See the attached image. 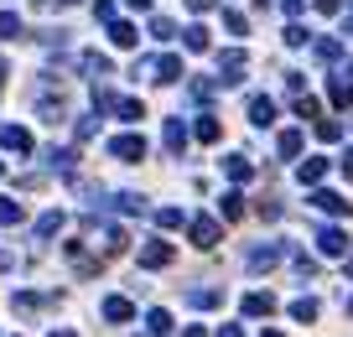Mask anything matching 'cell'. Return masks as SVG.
<instances>
[{
    "instance_id": "obj_1",
    "label": "cell",
    "mask_w": 353,
    "mask_h": 337,
    "mask_svg": "<svg viewBox=\"0 0 353 337\" xmlns=\"http://www.w3.org/2000/svg\"><path fill=\"white\" fill-rule=\"evenodd\" d=\"M109 156H115V161H141L146 140L141 135H115V140H109Z\"/></svg>"
},
{
    "instance_id": "obj_2",
    "label": "cell",
    "mask_w": 353,
    "mask_h": 337,
    "mask_svg": "<svg viewBox=\"0 0 353 337\" xmlns=\"http://www.w3.org/2000/svg\"><path fill=\"white\" fill-rule=\"evenodd\" d=\"M244 47H229V52H218V73H224V78L218 83H239V73H244Z\"/></svg>"
},
{
    "instance_id": "obj_3",
    "label": "cell",
    "mask_w": 353,
    "mask_h": 337,
    "mask_svg": "<svg viewBox=\"0 0 353 337\" xmlns=\"http://www.w3.org/2000/svg\"><path fill=\"white\" fill-rule=\"evenodd\" d=\"M281 255H286V244H260V249L244 255V265L249 270H271V265H281Z\"/></svg>"
},
{
    "instance_id": "obj_4",
    "label": "cell",
    "mask_w": 353,
    "mask_h": 337,
    "mask_svg": "<svg viewBox=\"0 0 353 337\" xmlns=\"http://www.w3.org/2000/svg\"><path fill=\"white\" fill-rule=\"evenodd\" d=\"M0 146H5V151H16V156H26V151H32V130H21V125H0Z\"/></svg>"
},
{
    "instance_id": "obj_5",
    "label": "cell",
    "mask_w": 353,
    "mask_h": 337,
    "mask_svg": "<svg viewBox=\"0 0 353 337\" xmlns=\"http://www.w3.org/2000/svg\"><path fill=\"white\" fill-rule=\"evenodd\" d=\"M141 265H146V270H161V265H172V244H166V239H151V244L141 249Z\"/></svg>"
},
{
    "instance_id": "obj_6",
    "label": "cell",
    "mask_w": 353,
    "mask_h": 337,
    "mask_svg": "<svg viewBox=\"0 0 353 337\" xmlns=\"http://www.w3.org/2000/svg\"><path fill=\"white\" fill-rule=\"evenodd\" d=\"M161 140H166V151H172V156H182V151H187V125H182V119H166Z\"/></svg>"
},
{
    "instance_id": "obj_7",
    "label": "cell",
    "mask_w": 353,
    "mask_h": 337,
    "mask_svg": "<svg viewBox=\"0 0 353 337\" xmlns=\"http://www.w3.org/2000/svg\"><path fill=\"white\" fill-rule=\"evenodd\" d=\"M192 244L213 249V244H218V223H213V218H192Z\"/></svg>"
},
{
    "instance_id": "obj_8",
    "label": "cell",
    "mask_w": 353,
    "mask_h": 337,
    "mask_svg": "<svg viewBox=\"0 0 353 337\" xmlns=\"http://www.w3.org/2000/svg\"><path fill=\"white\" fill-rule=\"evenodd\" d=\"M317 249H322L328 259H338V255H348V239H343L338 229H322V233H317Z\"/></svg>"
},
{
    "instance_id": "obj_9",
    "label": "cell",
    "mask_w": 353,
    "mask_h": 337,
    "mask_svg": "<svg viewBox=\"0 0 353 337\" xmlns=\"http://www.w3.org/2000/svg\"><path fill=\"white\" fill-rule=\"evenodd\" d=\"M275 312V296L271 291H249L244 296V316H271Z\"/></svg>"
},
{
    "instance_id": "obj_10",
    "label": "cell",
    "mask_w": 353,
    "mask_h": 337,
    "mask_svg": "<svg viewBox=\"0 0 353 337\" xmlns=\"http://www.w3.org/2000/svg\"><path fill=\"white\" fill-rule=\"evenodd\" d=\"M271 119H275V104L265 99V93H255V99H249V125H260V130H265Z\"/></svg>"
},
{
    "instance_id": "obj_11",
    "label": "cell",
    "mask_w": 353,
    "mask_h": 337,
    "mask_svg": "<svg viewBox=\"0 0 353 337\" xmlns=\"http://www.w3.org/2000/svg\"><path fill=\"white\" fill-rule=\"evenodd\" d=\"M176 78H182V58H176V52L156 58V83H176Z\"/></svg>"
},
{
    "instance_id": "obj_12",
    "label": "cell",
    "mask_w": 353,
    "mask_h": 337,
    "mask_svg": "<svg viewBox=\"0 0 353 337\" xmlns=\"http://www.w3.org/2000/svg\"><path fill=\"white\" fill-rule=\"evenodd\" d=\"M312 208H322V213H332V218H343V213H348V202H343L338 192H312Z\"/></svg>"
},
{
    "instance_id": "obj_13",
    "label": "cell",
    "mask_w": 353,
    "mask_h": 337,
    "mask_svg": "<svg viewBox=\"0 0 353 337\" xmlns=\"http://www.w3.org/2000/svg\"><path fill=\"white\" fill-rule=\"evenodd\" d=\"M192 135H198V140H203V146H213V140L224 135V125H218V119H213V115H203V119H198V125H192Z\"/></svg>"
},
{
    "instance_id": "obj_14",
    "label": "cell",
    "mask_w": 353,
    "mask_h": 337,
    "mask_svg": "<svg viewBox=\"0 0 353 337\" xmlns=\"http://www.w3.org/2000/svg\"><path fill=\"white\" fill-rule=\"evenodd\" d=\"M224 172H229V182H249V176H255V166H249V156H229Z\"/></svg>"
},
{
    "instance_id": "obj_15",
    "label": "cell",
    "mask_w": 353,
    "mask_h": 337,
    "mask_svg": "<svg viewBox=\"0 0 353 337\" xmlns=\"http://www.w3.org/2000/svg\"><path fill=\"white\" fill-rule=\"evenodd\" d=\"M332 104H338V109L353 104V78H348V73H338V78H332Z\"/></svg>"
},
{
    "instance_id": "obj_16",
    "label": "cell",
    "mask_w": 353,
    "mask_h": 337,
    "mask_svg": "<svg viewBox=\"0 0 353 337\" xmlns=\"http://www.w3.org/2000/svg\"><path fill=\"white\" fill-rule=\"evenodd\" d=\"M296 176H301L306 187H317L322 176H328V161H322V156H312V161H301V172H296Z\"/></svg>"
},
{
    "instance_id": "obj_17",
    "label": "cell",
    "mask_w": 353,
    "mask_h": 337,
    "mask_svg": "<svg viewBox=\"0 0 353 337\" xmlns=\"http://www.w3.org/2000/svg\"><path fill=\"white\" fill-rule=\"evenodd\" d=\"M109 42H115V47H135L141 36H135V26H130V21H109Z\"/></svg>"
},
{
    "instance_id": "obj_18",
    "label": "cell",
    "mask_w": 353,
    "mask_h": 337,
    "mask_svg": "<svg viewBox=\"0 0 353 337\" xmlns=\"http://www.w3.org/2000/svg\"><path fill=\"white\" fill-rule=\"evenodd\" d=\"M104 316H109V322H130V316H135V306H130L125 296H109V301H104Z\"/></svg>"
},
{
    "instance_id": "obj_19",
    "label": "cell",
    "mask_w": 353,
    "mask_h": 337,
    "mask_svg": "<svg viewBox=\"0 0 353 337\" xmlns=\"http://www.w3.org/2000/svg\"><path fill=\"white\" fill-rule=\"evenodd\" d=\"M26 26H21V16H11V11H0V42H16Z\"/></svg>"
},
{
    "instance_id": "obj_20",
    "label": "cell",
    "mask_w": 353,
    "mask_h": 337,
    "mask_svg": "<svg viewBox=\"0 0 353 337\" xmlns=\"http://www.w3.org/2000/svg\"><path fill=\"white\" fill-rule=\"evenodd\" d=\"M21 218H26V208H21V202L0 198V229H11V223H21Z\"/></svg>"
},
{
    "instance_id": "obj_21",
    "label": "cell",
    "mask_w": 353,
    "mask_h": 337,
    "mask_svg": "<svg viewBox=\"0 0 353 337\" xmlns=\"http://www.w3.org/2000/svg\"><path fill=\"white\" fill-rule=\"evenodd\" d=\"M182 42H187V52H208V26H187Z\"/></svg>"
},
{
    "instance_id": "obj_22",
    "label": "cell",
    "mask_w": 353,
    "mask_h": 337,
    "mask_svg": "<svg viewBox=\"0 0 353 337\" xmlns=\"http://www.w3.org/2000/svg\"><path fill=\"white\" fill-rule=\"evenodd\" d=\"M218 213H224L229 223H234V218H244V198H239V192H224V202H218Z\"/></svg>"
},
{
    "instance_id": "obj_23",
    "label": "cell",
    "mask_w": 353,
    "mask_h": 337,
    "mask_svg": "<svg viewBox=\"0 0 353 337\" xmlns=\"http://www.w3.org/2000/svg\"><path fill=\"white\" fill-rule=\"evenodd\" d=\"M187 301L198 306V312H208V306H218V301H224V291H203V286H198V291H187Z\"/></svg>"
},
{
    "instance_id": "obj_24",
    "label": "cell",
    "mask_w": 353,
    "mask_h": 337,
    "mask_svg": "<svg viewBox=\"0 0 353 337\" xmlns=\"http://www.w3.org/2000/svg\"><path fill=\"white\" fill-rule=\"evenodd\" d=\"M58 229H62V213H42V218H36V239H52Z\"/></svg>"
},
{
    "instance_id": "obj_25",
    "label": "cell",
    "mask_w": 353,
    "mask_h": 337,
    "mask_svg": "<svg viewBox=\"0 0 353 337\" xmlns=\"http://www.w3.org/2000/svg\"><path fill=\"white\" fill-rule=\"evenodd\" d=\"M115 115L135 125V119H146V104H141V99H119V109H115Z\"/></svg>"
},
{
    "instance_id": "obj_26",
    "label": "cell",
    "mask_w": 353,
    "mask_h": 337,
    "mask_svg": "<svg viewBox=\"0 0 353 337\" xmlns=\"http://www.w3.org/2000/svg\"><path fill=\"white\" fill-rule=\"evenodd\" d=\"M146 327H151V337H172V316H166V312H151Z\"/></svg>"
},
{
    "instance_id": "obj_27",
    "label": "cell",
    "mask_w": 353,
    "mask_h": 337,
    "mask_svg": "<svg viewBox=\"0 0 353 337\" xmlns=\"http://www.w3.org/2000/svg\"><path fill=\"white\" fill-rule=\"evenodd\" d=\"M291 316H296V322H312V316H317V301H312V296H301V301H291Z\"/></svg>"
},
{
    "instance_id": "obj_28",
    "label": "cell",
    "mask_w": 353,
    "mask_h": 337,
    "mask_svg": "<svg viewBox=\"0 0 353 337\" xmlns=\"http://www.w3.org/2000/svg\"><path fill=\"white\" fill-rule=\"evenodd\" d=\"M275 146H281V156H296V151H301V130H286Z\"/></svg>"
},
{
    "instance_id": "obj_29",
    "label": "cell",
    "mask_w": 353,
    "mask_h": 337,
    "mask_svg": "<svg viewBox=\"0 0 353 337\" xmlns=\"http://www.w3.org/2000/svg\"><path fill=\"white\" fill-rule=\"evenodd\" d=\"M317 58H322V62H338V58H343V47L332 42V36H322V42H317Z\"/></svg>"
},
{
    "instance_id": "obj_30",
    "label": "cell",
    "mask_w": 353,
    "mask_h": 337,
    "mask_svg": "<svg viewBox=\"0 0 353 337\" xmlns=\"http://www.w3.org/2000/svg\"><path fill=\"white\" fill-rule=\"evenodd\" d=\"M156 223H161V229H182V208H161Z\"/></svg>"
},
{
    "instance_id": "obj_31",
    "label": "cell",
    "mask_w": 353,
    "mask_h": 337,
    "mask_svg": "<svg viewBox=\"0 0 353 337\" xmlns=\"http://www.w3.org/2000/svg\"><path fill=\"white\" fill-rule=\"evenodd\" d=\"M224 26H229V32H234V36H244V32H249V21H244V16H239V11H224Z\"/></svg>"
},
{
    "instance_id": "obj_32",
    "label": "cell",
    "mask_w": 353,
    "mask_h": 337,
    "mask_svg": "<svg viewBox=\"0 0 353 337\" xmlns=\"http://www.w3.org/2000/svg\"><path fill=\"white\" fill-rule=\"evenodd\" d=\"M151 36H161V42H166V36H176V26L166 21V16H151Z\"/></svg>"
},
{
    "instance_id": "obj_33",
    "label": "cell",
    "mask_w": 353,
    "mask_h": 337,
    "mask_svg": "<svg viewBox=\"0 0 353 337\" xmlns=\"http://www.w3.org/2000/svg\"><path fill=\"white\" fill-rule=\"evenodd\" d=\"M306 36H312L306 26H286V47H306Z\"/></svg>"
},
{
    "instance_id": "obj_34",
    "label": "cell",
    "mask_w": 353,
    "mask_h": 337,
    "mask_svg": "<svg viewBox=\"0 0 353 337\" xmlns=\"http://www.w3.org/2000/svg\"><path fill=\"white\" fill-rule=\"evenodd\" d=\"M317 135H322V140H343V125H332V119H317Z\"/></svg>"
},
{
    "instance_id": "obj_35",
    "label": "cell",
    "mask_w": 353,
    "mask_h": 337,
    "mask_svg": "<svg viewBox=\"0 0 353 337\" xmlns=\"http://www.w3.org/2000/svg\"><path fill=\"white\" fill-rule=\"evenodd\" d=\"M296 115H301V119H317L322 109H317V99H296Z\"/></svg>"
},
{
    "instance_id": "obj_36",
    "label": "cell",
    "mask_w": 353,
    "mask_h": 337,
    "mask_svg": "<svg viewBox=\"0 0 353 337\" xmlns=\"http://www.w3.org/2000/svg\"><path fill=\"white\" fill-rule=\"evenodd\" d=\"M94 16L99 21H115V0H94Z\"/></svg>"
},
{
    "instance_id": "obj_37",
    "label": "cell",
    "mask_w": 353,
    "mask_h": 337,
    "mask_svg": "<svg viewBox=\"0 0 353 337\" xmlns=\"http://www.w3.org/2000/svg\"><path fill=\"white\" fill-rule=\"evenodd\" d=\"M338 166H343V176L353 182V151H343V161H338Z\"/></svg>"
},
{
    "instance_id": "obj_38",
    "label": "cell",
    "mask_w": 353,
    "mask_h": 337,
    "mask_svg": "<svg viewBox=\"0 0 353 337\" xmlns=\"http://www.w3.org/2000/svg\"><path fill=\"white\" fill-rule=\"evenodd\" d=\"M32 5H42V11H52V5H73V0H32Z\"/></svg>"
},
{
    "instance_id": "obj_39",
    "label": "cell",
    "mask_w": 353,
    "mask_h": 337,
    "mask_svg": "<svg viewBox=\"0 0 353 337\" xmlns=\"http://www.w3.org/2000/svg\"><path fill=\"white\" fill-rule=\"evenodd\" d=\"M187 11H213V0H187Z\"/></svg>"
},
{
    "instance_id": "obj_40",
    "label": "cell",
    "mask_w": 353,
    "mask_h": 337,
    "mask_svg": "<svg viewBox=\"0 0 353 337\" xmlns=\"http://www.w3.org/2000/svg\"><path fill=\"white\" fill-rule=\"evenodd\" d=\"M218 337H244V332H239V327H218Z\"/></svg>"
},
{
    "instance_id": "obj_41",
    "label": "cell",
    "mask_w": 353,
    "mask_h": 337,
    "mask_svg": "<svg viewBox=\"0 0 353 337\" xmlns=\"http://www.w3.org/2000/svg\"><path fill=\"white\" fill-rule=\"evenodd\" d=\"M125 5H135V11H146V5H151V0H125Z\"/></svg>"
},
{
    "instance_id": "obj_42",
    "label": "cell",
    "mask_w": 353,
    "mask_h": 337,
    "mask_svg": "<svg viewBox=\"0 0 353 337\" xmlns=\"http://www.w3.org/2000/svg\"><path fill=\"white\" fill-rule=\"evenodd\" d=\"M52 337H73V332H52Z\"/></svg>"
},
{
    "instance_id": "obj_43",
    "label": "cell",
    "mask_w": 353,
    "mask_h": 337,
    "mask_svg": "<svg viewBox=\"0 0 353 337\" xmlns=\"http://www.w3.org/2000/svg\"><path fill=\"white\" fill-rule=\"evenodd\" d=\"M348 275H353V259H348Z\"/></svg>"
},
{
    "instance_id": "obj_44",
    "label": "cell",
    "mask_w": 353,
    "mask_h": 337,
    "mask_svg": "<svg viewBox=\"0 0 353 337\" xmlns=\"http://www.w3.org/2000/svg\"><path fill=\"white\" fill-rule=\"evenodd\" d=\"M0 176H5V166H0Z\"/></svg>"
}]
</instances>
